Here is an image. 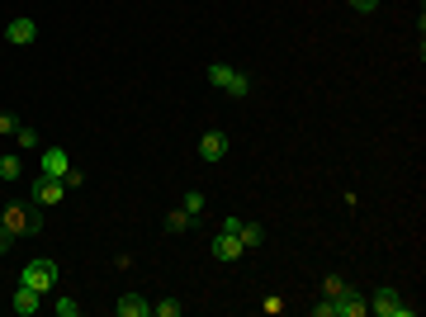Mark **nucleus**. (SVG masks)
Wrapping results in <instances>:
<instances>
[{
	"instance_id": "11",
	"label": "nucleus",
	"mask_w": 426,
	"mask_h": 317,
	"mask_svg": "<svg viewBox=\"0 0 426 317\" xmlns=\"http://www.w3.org/2000/svg\"><path fill=\"white\" fill-rule=\"evenodd\" d=\"M114 308H119V317H152V303L142 299V294H124Z\"/></svg>"
},
{
	"instance_id": "10",
	"label": "nucleus",
	"mask_w": 426,
	"mask_h": 317,
	"mask_svg": "<svg viewBox=\"0 0 426 317\" xmlns=\"http://www.w3.org/2000/svg\"><path fill=\"white\" fill-rule=\"evenodd\" d=\"M336 313H341V317H365V313H369V299H360V294L346 285V294L336 299Z\"/></svg>"
},
{
	"instance_id": "6",
	"label": "nucleus",
	"mask_w": 426,
	"mask_h": 317,
	"mask_svg": "<svg viewBox=\"0 0 426 317\" xmlns=\"http://www.w3.org/2000/svg\"><path fill=\"white\" fill-rule=\"evenodd\" d=\"M237 256H247L242 237H237V232H218V237H213V261H223V265H227V261H237Z\"/></svg>"
},
{
	"instance_id": "9",
	"label": "nucleus",
	"mask_w": 426,
	"mask_h": 317,
	"mask_svg": "<svg viewBox=\"0 0 426 317\" xmlns=\"http://www.w3.org/2000/svg\"><path fill=\"white\" fill-rule=\"evenodd\" d=\"M66 171H71V157H66L62 147H52V152H43V166H38V175H57V180H62Z\"/></svg>"
},
{
	"instance_id": "15",
	"label": "nucleus",
	"mask_w": 426,
	"mask_h": 317,
	"mask_svg": "<svg viewBox=\"0 0 426 317\" xmlns=\"http://www.w3.org/2000/svg\"><path fill=\"white\" fill-rule=\"evenodd\" d=\"M24 175V166H19V157L10 152V157H0V180H19Z\"/></svg>"
},
{
	"instance_id": "7",
	"label": "nucleus",
	"mask_w": 426,
	"mask_h": 317,
	"mask_svg": "<svg viewBox=\"0 0 426 317\" xmlns=\"http://www.w3.org/2000/svg\"><path fill=\"white\" fill-rule=\"evenodd\" d=\"M223 152H227V133L208 128L204 138H199V157H204V161H223Z\"/></svg>"
},
{
	"instance_id": "22",
	"label": "nucleus",
	"mask_w": 426,
	"mask_h": 317,
	"mask_svg": "<svg viewBox=\"0 0 426 317\" xmlns=\"http://www.w3.org/2000/svg\"><path fill=\"white\" fill-rule=\"evenodd\" d=\"M81 180H85V175H81V171H76V166H71V171H66V175H62V185H66V190H76Z\"/></svg>"
},
{
	"instance_id": "14",
	"label": "nucleus",
	"mask_w": 426,
	"mask_h": 317,
	"mask_svg": "<svg viewBox=\"0 0 426 317\" xmlns=\"http://www.w3.org/2000/svg\"><path fill=\"white\" fill-rule=\"evenodd\" d=\"M194 227V218H189L185 208H175V213H166V232H189Z\"/></svg>"
},
{
	"instance_id": "23",
	"label": "nucleus",
	"mask_w": 426,
	"mask_h": 317,
	"mask_svg": "<svg viewBox=\"0 0 426 317\" xmlns=\"http://www.w3.org/2000/svg\"><path fill=\"white\" fill-rule=\"evenodd\" d=\"M266 313H270V317L284 313V299H280V294H270V299H266Z\"/></svg>"
},
{
	"instance_id": "8",
	"label": "nucleus",
	"mask_w": 426,
	"mask_h": 317,
	"mask_svg": "<svg viewBox=\"0 0 426 317\" xmlns=\"http://www.w3.org/2000/svg\"><path fill=\"white\" fill-rule=\"evenodd\" d=\"M5 38H10L15 48H29L33 38H38V24H33V19H10V29H5Z\"/></svg>"
},
{
	"instance_id": "12",
	"label": "nucleus",
	"mask_w": 426,
	"mask_h": 317,
	"mask_svg": "<svg viewBox=\"0 0 426 317\" xmlns=\"http://www.w3.org/2000/svg\"><path fill=\"white\" fill-rule=\"evenodd\" d=\"M38 299H43L38 289L19 285V289H15V313H19V317H33V313H38Z\"/></svg>"
},
{
	"instance_id": "4",
	"label": "nucleus",
	"mask_w": 426,
	"mask_h": 317,
	"mask_svg": "<svg viewBox=\"0 0 426 317\" xmlns=\"http://www.w3.org/2000/svg\"><path fill=\"white\" fill-rule=\"evenodd\" d=\"M369 313H379V317H417V308L403 303V294H398L394 285H384L374 299H369Z\"/></svg>"
},
{
	"instance_id": "13",
	"label": "nucleus",
	"mask_w": 426,
	"mask_h": 317,
	"mask_svg": "<svg viewBox=\"0 0 426 317\" xmlns=\"http://www.w3.org/2000/svg\"><path fill=\"white\" fill-rule=\"evenodd\" d=\"M237 237H242V246H247V251H256V246L266 241V227H261V222H247V218H242V227H237Z\"/></svg>"
},
{
	"instance_id": "25",
	"label": "nucleus",
	"mask_w": 426,
	"mask_h": 317,
	"mask_svg": "<svg viewBox=\"0 0 426 317\" xmlns=\"http://www.w3.org/2000/svg\"><path fill=\"white\" fill-rule=\"evenodd\" d=\"M350 5H355V10H360V15H369V10H374L379 0H350Z\"/></svg>"
},
{
	"instance_id": "5",
	"label": "nucleus",
	"mask_w": 426,
	"mask_h": 317,
	"mask_svg": "<svg viewBox=\"0 0 426 317\" xmlns=\"http://www.w3.org/2000/svg\"><path fill=\"white\" fill-rule=\"evenodd\" d=\"M29 199L38 208H52V204H62V199H66V185L57 180V175H38V180H33V190H29Z\"/></svg>"
},
{
	"instance_id": "3",
	"label": "nucleus",
	"mask_w": 426,
	"mask_h": 317,
	"mask_svg": "<svg viewBox=\"0 0 426 317\" xmlns=\"http://www.w3.org/2000/svg\"><path fill=\"white\" fill-rule=\"evenodd\" d=\"M19 285L38 289V294H52V289H57V261H47V256L29 261V265L19 270Z\"/></svg>"
},
{
	"instance_id": "24",
	"label": "nucleus",
	"mask_w": 426,
	"mask_h": 317,
	"mask_svg": "<svg viewBox=\"0 0 426 317\" xmlns=\"http://www.w3.org/2000/svg\"><path fill=\"white\" fill-rule=\"evenodd\" d=\"M15 128H19L15 114H0V133H15Z\"/></svg>"
},
{
	"instance_id": "18",
	"label": "nucleus",
	"mask_w": 426,
	"mask_h": 317,
	"mask_svg": "<svg viewBox=\"0 0 426 317\" xmlns=\"http://www.w3.org/2000/svg\"><path fill=\"white\" fill-rule=\"evenodd\" d=\"M322 294H327V299H341V294H346L341 275H327V280H322Z\"/></svg>"
},
{
	"instance_id": "1",
	"label": "nucleus",
	"mask_w": 426,
	"mask_h": 317,
	"mask_svg": "<svg viewBox=\"0 0 426 317\" xmlns=\"http://www.w3.org/2000/svg\"><path fill=\"white\" fill-rule=\"evenodd\" d=\"M0 227H5L10 237H29V232L43 227V208L33 204V199H24V204H5L0 208Z\"/></svg>"
},
{
	"instance_id": "16",
	"label": "nucleus",
	"mask_w": 426,
	"mask_h": 317,
	"mask_svg": "<svg viewBox=\"0 0 426 317\" xmlns=\"http://www.w3.org/2000/svg\"><path fill=\"white\" fill-rule=\"evenodd\" d=\"M180 208H185L189 218H199V213H204V208H208V199H204V194H199V190H189V194H185V204H180Z\"/></svg>"
},
{
	"instance_id": "19",
	"label": "nucleus",
	"mask_w": 426,
	"mask_h": 317,
	"mask_svg": "<svg viewBox=\"0 0 426 317\" xmlns=\"http://www.w3.org/2000/svg\"><path fill=\"white\" fill-rule=\"evenodd\" d=\"M15 143H19V147H38V133L19 124V128H15Z\"/></svg>"
},
{
	"instance_id": "20",
	"label": "nucleus",
	"mask_w": 426,
	"mask_h": 317,
	"mask_svg": "<svg viewBox=\"0 0 426 317\" xmlns=\"http://www.w3.org/2000/svg\"><path fill=\"white\" fill-rule=\"evenodd\" d=\"M313 317H336V299H322V303H313Z\"/></svg>"
},
{
	"instance_id": "21",
	"label": "nucleus",
	"mask_w": 426,
	"mask_h": 317,
	"mask_svg": "<svg viewBox=\"0 0 426 317\" xmlns=\"http://www.w3.org/2000/svg\"><path fill=\"white\" fill-rule=\"evenodd\" d=\"M57 317H76V299H57Z\"/></svg>"
},
{
	"instance_id": "17",
	"label": "nucleus",
	"mask_w": 426,
	"mask_h": 317,
	"mask_svg": "<svg viewBox=\"0 0 426 317\" xmlns=\"http://www.w3.org/2000/svg\"><path fill=\"white\" fill-rule=\"evenodd\" d=\"M152 313H157V317H180V313H185V303H180V299H161V303H152Z\"/></svg>"
},
{
	"instance_id": "26",
	"label": "nucleus",
	"mask_w": 426,
	"mask_h": 317,
	"mask_svg": "<svg viewBox=\"0 0 426 317\" xmlns=\"http://www.w3.org/2000/svg\"><path fill=\"white\" fill-rule=\"evenodd\" d=\"M10 246H15V237H10V232H5V227H0V256L10 251Z\"/></svg>"
},
{
	"instance_id": "2",
	"label": "nucleus",
	"mask_w": 426,
	"mask_h": 317,
	"mask_svg": "<svg viewBox=\"0 0 426 317\" xmlns=\"http://www.w3.org/2000/svg\"><path fill=\"white\" fill-rule=\"evenodd\" d=\"M208 85L227 90L232 100H247V95H252V76H247V71H237V66H223V62L208 66Z\"/></svg>"
}]
</instances>
